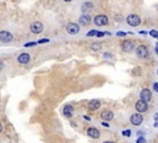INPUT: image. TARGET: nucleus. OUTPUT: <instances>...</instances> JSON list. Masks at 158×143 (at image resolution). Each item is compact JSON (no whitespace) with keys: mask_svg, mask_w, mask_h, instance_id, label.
<instances>
[{"mask_svg":"<svg viewBox=\"0 0 158 143\" xmlns=\"http://www.w3.org/2000/svg\"><path fill=\"white\" fill-rule=\"evenodd\" d=\"M135 53H136V56H137L138 58L146 59V58L150 57V49H148V47H147L146 45H140V46L136 47Z\"/></svg>","mask_w":158,"mask_h":143,"instance_id":"1","label":"nucleus"},{"mask_svg":"<svg viewBox=\"0 0 158 143\" xmlns=\"http://www.w3.org/2000/svg\"><path fill=\"white\" fill-rule=\"evenodd\" d=\"M126 22H127L128 26H131V27H137V26L141 25V17L136 14H130L126 17Z\"/></svg>","mask_w":158,"mask_h":143,"instance_id":"2","label":"nucleus"},{"mask_svg":"<svg viewBox=\"0 0 158 143\" xmlns=\"http://www.w3.org/2000/svg\"><path fill=\"white\" fill-rule=\"evenodd\" d=\"M121 49L125 52V53H132V52L136 49V45L131 40H125L121 43Z\"/></svg>","mask_w":158,"mask_h":143,"instance_id":"3","label":"nucleus"},{"mask_svg":"<svg viewBox=\"0 0 158 143\" xmlns=\"http://www.w3.org/2000/svg\"><path fill=\"white\" fill-rule=\"evenodd\" d=\"M93 22L96 26H99V27H101V26H106L109 23V17L106 15H104V14H100V15H96L93 19Z\"/></svg>","mask_w":158,"mask_h":143,"instance_id":"4","label":"nucleus"},{"mask_svg":"<svg viewBox=\"0 0 158 143\" xmlns=\"http://www.w3.org/2000/svg\"><path fill=\"white\" fill-rule=\"evenodd\" d=\"M30 31L35 35H38V33H42L43 31V23L41 21H33L31 25H30Z\"/></svg>","mask_w":158,"mask_h":143,"instance_id":"5","label":"nucleus"},{"mask_svg":"<svg viewBox=\"0 0 158 143\" xmlns=\"http://www.w3.org/2000/svg\"><path fill=\"white\" fill-rule=\"evenodd\" d=\"M135 109L138 113H144V112H147L148 111V102L146 101H143V100H138L136 102V105H135Z\"/></svg>","mask_w":158,"mask_h":143,"instance_id":"6","label":"nucleus"},{"mask_svg":"<svg viewBox=\"0 0 158 143\" xmlns=\"http://www.w3.org/2000/svg\"><path fill=\"white\" fill-rule=\"evenodd\" d=\"M130 122H131V125H134V126H141L142 122H143L142 113H138V112L132 113L130 116Z\"/></svg>","mask_w":158,"mask_h":143,"instance_id":"7","label":"nucleus"},{"mask_svg":"<svg viewBox=\"0 0 158 143\" xmlns=\"http://www.w3.org/2000/svg\"><path fill=\"white\" fill-rule=\"evenodd\" d=\"M12 40H14V37H12V33L10 31H6V30L0 31V41L2 42L10 43V42H12Z\"/></svg>","mask_w":158,"mask_h":143,"instance_id":"8","label":"nucleus"},{"mask_svg":"<svg viewBox=\"0 0 158 143\" xmlns=\"http://www.w3.org/2000/svg\"><path fill=\"white\" fill-rule=\"evenodd\" d=\"M67 33L68 35H77L79 33V31H81V26H79V23L77 22H69L67 25Z\"/></svg>","mask_w":158,"mask_h":143,"instance_id":"9","label":"nucleus"},{"mask_svg":"<svg viewBox=\"0 0 158 143\" xmlns=\"http://www.w3.org/2000/svg\"><path fill=\"white\" fill-rule=\"evenodd\" d=\"M140 99L143 100V101H146V102H150L152 100V92L147 88L142 89L141 93H140Z\"/></svg>","mask_w":158,"mask_h":143,"instance_id":"10","label":"nucleus"},{"mask_svg":"<svg viewBox=\"0 0 158 143\" xmlns=\"http://www.w3.org/2000/svg\"><path fill=\"white\" fill-rule=\"evenodd\" d=\"M100 119L105 122H108V121H111L114 119V112L111 110H103L101 113H100Z\"/></svg>","mask_w":158,"mask_h":143,"instance_id":"11","label":"nucleus"},{"mask_svg":"<svg viewBox=\"0 0 158 143\" xmlns=\"http://www.w3.org/2000/svg\"><path fill=\"white\" fill-rule=\"evenodd\" d=\"M31 62V56L29 53H21L17 56V63L19 64H22V66H25V64H29Z\"/></svg>","mask_w":158,"mask_h":143,"instance_id":"12","label":"nucleus"},{"mask_svg":"<svg viewBox=\"0 0 158 143\" xmlns=\"http://www.w3.org/2000/svg\"><path fill=\"white\" fill-rule=\"evenodd\" d=\"M91 23L90 14H82L79 17V26H89Z\"/></svg>","mask_w":158,"mask_h":143,"instance_id":"13","label":"nucleus"},{"mask_svg":"<svg viewBox=\"0 0 158 143\" xmlns=\"http://www.w3.org/2000/svg\"><path fill=\"white\" fill-rule=\"evenodd\" d=\"M87 135H88L90 138H94V139L100 138V131H99L96 127H89V128L87 129Z\"/></svg>","mask_w":158,"mask_h":143,"instance_id":"14","label":"nucleus"},{"mask_svg":"<svg viewBox=\"0 0 158 143\" xmlns=\"http://www.w3.org/2000/svg\"><path fill=\"white\" fill-rule=\"evenodd\" d=\"M73 112H74L73 105H71V104H67V105H64V107H63V115H64V117L71 119L72 116H73Z\"/></svg>","mask_w":158,"mask_h":143,"instance_id":"15","label":"nucleus"},{"mask_svg":"<svg viewBox=\"0 0 158 143\" xmlns=\"http://www.w3.org/2000/svg\"><path fill=\"white\" fill-rule=\"evenodd\" d=\"M101 105V102L99 100H90L88 104V110L89 111H96Z\"/></svg>","mask_w":158,"mask_h":143,"instance_id":"16","label":"nucleus"},{"mask_svg":"<svg viewBox=\"0 0 158 143\" xmlns=\"http://www.w3.org/2000/svg\"><path fill=\"white\" fill-rule=\"evenodd\" d=\"M81 9H82V12H83V14H88V12H90L91 10L94 9V5H93V3H90L89 0H88V2H85V3L82 4Z\"/></svg>","mask_w":158,"mask_h":143,"instance_id":"17","label":"nucleus"},{"mask_svg":"<svg viewBox=\"0 0 158 143\" xmlns=\"http://www.w3.org/2000/svg\"><path fill=\"white\" fill-rule=\"evenodd\" d=\"M90 49L94 51V52H99V51L101 49V43H100V42H94V43H91Z\"/></svg>","mask_w":158,"mask_h":143,"instance_id":"18","label":"nucleus"},{"mask_svg":"<svg viewBox=\"0 0 158 143\" xmlns=\"http://www.w3.org/2000/svg\"><path fill=\"white\" fill-rule=\"evenodd\" d=\"M96 33H98V30H90L87 33V37H94V36H96Z\"/></svg>","mask_w":158,"mask_h":143,"instance_id":"19","label":"nucleus"},{"mask_svg":"<svg viewBox=\"0 0 158 143\" xmlns=\"http://www.w3.org/2000/svg\"><path fill=\"white\" fill-rule=\"evenodd\" d=\"M148 33H150L151 37H153V38H158V31H157V30H151Z\"/></svg>","mask_w":158,"mask_h":143,"instance_id":"20","label":"nucleus"},{"mask_svg":"<svg viewBox=\"0 0 158 143\" xmlns=\"http://www.w3.org/2000/svg\"><path fill=\"white\" fill-rule=\"evenodd\" d=\"M47 42H49L48 38H41V40L37 41V45H45V43H47Z\"/></svg>","mask_w":158,"mask_h":143,"instance_id":"21","label":"nucleus"},{"mask_svg":"<svg viewBox=\"0 0 158 143\" xmlns=\"http://www.w3.org/2000/svg\"><path fill=\"white\" fill-rule=\"evenodd\" d=\"M122 136L130 137L131 136V129H124V131H122Z\"/></svg>","mask_w":158,"mask_h":143,"instance_id":"22","label":"nucleus"},{"mask_svg":"<svg viewBox=\"0 0 158 143\" xmlns=\"http://www.w3.org/2000/svg\"><path fill=\"white\" fill-rule=\"evenodd\" d=\"M136 143H146V138H144L143 136H140L136 141Z\"/></svg>","mask_w":158,"mask_h":143,"instance_id":"23","label":"nucleus"},{"mask_svg":"<svg viewBox=\"0 0 158 143\" xmlns=\"http://www.w3.org/2000/svg\"><path fill=\"white\" fill-rule=\"evenodd\" d=\"M127 35V32H124V31H118V32H116V36L117 37H125Z\"/></svg>","mask_w":158,"mask_h":143,"instance_id":"24","label":"nucleus"},{"mask_svg":"<svg viewBox=\"0 0 158 143\" xmlns=\"http://www.w3.org/2000/svg\"><path fill=\"white\" fill-rule=\"evenodd\" d=\"M37 45V41L36 42H29V43H25V47L27 48V47H33V46H36Z\"/></svg>","mask_w":158,"mask_h":143,"instance_id":"25","label":"nucleus"},{"mask_svg":"<svg viewBox=\"0 0 158 143\" xmlns=\"http://www.w3.org/2000/svg\"><path fill=\"white\" fill-rule=\"evenodd\" d=\"M153 92H156V93L158 94V83H157V82L153 83Z\"/></svg>","mask_w":158,"mask_h":143,"instance_id":"26","label":"nucleus"},{"mask_svg":"<svg viewBox=\"0 0 158 143\" xmlns=\"http://www.w3.org/2000/svg\"><path fill=\"white\" fill-rule=\"evenodd\" d=\"M104 58H112V56L110 53H104Z\"/></svg>","mask_w":158,"mask_h":143,"instance_id":"27","label":"nucleus"},{"mask_svg":"<svg viewBox=\"0 0 158 143\" xmlns=\"http://www.w3.org/2000/svg\"><path fill=\"white\" fill-rule=\"evenodd\" d=\"M83 117H84V119H85L87 121H91V117H90V116H88V115H84Z\"/></svg>","mask_w":158,"mask_h":143,"instance_id":"28","label":"nucleus"},{"mask_svg":"<svg viewBox=\"0 0 158 143\" xmlns=\"http://www.w3.org/2000/svg\"><path fill=\"white\" fill-rule=\"evenodd\" d=\"M101 125H103L104 127H109V126H110V125H109L108 122H105V121H103V122H101Z\"/></svg>","mask_w":158,"mask_h":143,"instance_id":"29","label":"nucleus"},{"mask_svg":"<svg viewBox=\"0 0 158 143\" xmlns=\"http://www.w3.org/2000/svg\"><path fill=\"white\" fill-rule=\"evenodd\" d=\"M138 33H140V35H147V31H143V30H142V31H138Z\"/></svg>","mask_w":158,"mask_h":143,"instance_id":"30","label":"nucleus"},{"mask_svg":"<svg viewBox=\"0 0 158 143\" xmlns=\"http://www.w3.org/2000/svg\"><path fill=\"white\" fill-rule=\"evenodd\" d=\"M154 120H156V123H158V113H154Z\"/></svg>","mask_w":158,"mask_h":143,"instance_id":"31","label":"nucleus"},{"mask_svg":"<svg viewBox=\"0 0 158 143\" xmlns=\"http://www.w3.org/2000/svg\"><path fill=\"white\" fill-rule=\"evenodd\" d=\"M142 135H144L142 131H138V132H137V136H142Z\"/></svg>","mask_w":158,"mask_h":143,"instance_id":"32","label":"nucleus"},{"mask_svg":"<svg viewBox=\"0 0 158 143\" xmlns=\"http://www.w3.org/2000/svg\"><path fill=\"white\" fill-rule=\"evenodd\" d=\"M156 54L158 56V43H157V46H156Z\"/></svg>","mask_w":158,"mask_h":143,"instance_id":"33","label":"nucleus"},{"mask_svg":"<svg viewBox=\"0 0 158 143\" xmlns=\"http://www.w3.org/2000/svg\"><path fill=\"white\" fill-rule=\"evenodd\" d=\"M3 67H4V63H3V62H0V69H3Z\"/></svg>","mask_w":158,"mask_h":143,"instance_id":"34","label":"nucleus"},{"mask_svg":"<svg viewBox=\"0 0 158 143\" xmlns=\"http://www.w3.org/2000/svg\"><path fill=\"white\" fill-rule=\"evenodd\" d=\"M3 132V126H2V123H0V133Z\"/></svg>","mask_w":158,"mask_h":143,"instance_id":"35","label":"nucleus"},{"mask_svg":"<svg viewBox=\"0 0 158 143\" xmlns=\"http://www.w3.org/2000/svg\"><path fill=\"white\" fill-rule=\"evenodd\" d=\"M63 2H65V3H71V2H73V0H63Z\"/></svg>","mask_w":158,"mask_h":143,"instance_id":"36","label":"nucleus"},{"mask_svg":"<svg viewBox=\"0 0 158 143\" xmlns=\"http://www.w3.org/2000/svg\"><path fill=\"white\" fill-rule=\"evenodd\" d=\"M104 143H114V142H112V141H105Z\"/></svg>","mask_w":158,"mask_h":143,"instance_id":"37","label":"nucleus"},{"mask_svg":"<svg viewBox=\"0 0 158 143\" xmlns=\"http://www.w3.org/2000/svg\"><path fill=\"white\" fill-rule=\"evenodd\" d=\"M157 74H158V70H157Z\"/></svg>","mask_w":158,"mask_h":143,"instance_id":"38","label":"nucleus"},{"mask_svg":"<svg viewBox=\"0 0 158 143\" xmlns=\"http://www.w3.org/2000/svg\"><path fill=\"white\" fill-rule=\"evenodd\" d=\"M157 10H158V6H157Z\"/></svg>","mask_w":158,"mask_h":143,"instance_id":"39","label":"nucleus"},{"mask_svg":"<svg viewBox=\"0 0 158 143\" xmlns=\"http://www.w3.org/2000/svg\"><path fill=\"white\" fill-rule=\"evenodd\" d=\"M157 127H158V125H157Z\"/></svg>","mask_w":158,"mask_h":143,"instance_id":"40","label":"nucleus"},{"mask_svg":"<svg viewBox=\"0 0 158 143\" xmlns=\"http://www.w3.org/2000/svg\"><path fill=\"white\" fill-rule=\"evenodd\" d=\"M157 40H158V38H157Z\"/></svg>","mask_w":158,"mask_h":143,"instance_id":"41","label":"nucleus"}]
</instances>
